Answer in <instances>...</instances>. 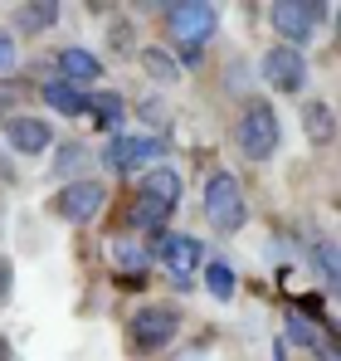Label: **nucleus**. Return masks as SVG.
<instances>
[{
  "mask_svg": "<svg viewBox=\"0 0 341 361\" xmlns=\"http://www.w3.org/2000/svg\"><path fill=\"white\" fill-rule=\"evenodd\" d=\"M259 73H264V83H268L273 93L297 98V93L307 88V54H302V49H287V44H273V49L259 59Z\"/></svg>",
  "mask_w": 341,
  "mask_h": 361,
  "instance_id": "obj_9",
  "label": "nucleus"
},
{
  "mask_svg": "<svg viewBox=\"0 0 341 361\" xmlns=\"http://www.w3.org/2000/svg\"><path fill=\"white\" fill-rule=\"evenodd\" d=\"M283 327H287V337H292L297 347H307V352H322V357H332V352H327V342L317 337V327H312V322H307V317H302L297 307H287Z\"/></svg>",
  "mask_w": 341,
  "mask_h": 361,
  "instance_id": "obj_16",
  "label": "nucleus"
},
{
  "mask_svg": "<svg viewBox=\"0 0 341 361\" xmlns=\"http://www.w3.org/2000/svg\"><path fill=\"white\" fill-rule=\"evenodd\" d=\"M161 157H166V142H161V137H127V132H113L108 147H103V166H108L113 176H137V171H147V166L161 161Z\"/></svg>",
  "mask_w": 341,
  "mask_h": 361,
  "instance_id": "obj_6",
  "label": "nucleus"
},
{
  "mask_svg": "<svg viewBox=\"0 0 341 361\" xmlns=\"http://www.w3.org/2000/svg\"><path fill=\"white\" fill-rule=\"evenodd\" d=\"M327 361H332V357H327Z\"/></svg>",
  "mask_w": 341,
  "mask_h": 361,
  "instance_id": "obj_29",
  "label": "nucleus"
},
{
  "mask_svg": "<svg viewBox=\"0 0 341 361\" xmlns=\"http://www.w3.org/2000/svg\"><path fill=\"white\" fill-rule=\"evenodd\" d=\"M205 288H210V298H220V302H229V298H234L239 279H234L229 259H210V264H205Z\"/></svg>",
  "mask_w": 341,
  "mask_h": 361,
  "instance_id": "obj_17",
  "label": "nucleus"
},
{
  "mask_svg": "<svg viewBox=\"0 0 341 361\" xmlns=\"http://www.w3.org/2000/svg\"><path fill=\"white\" fill-rule=\"evenodd\" d=\"M205 63V44H180V63L175 68H200Z\"/></svg>",
  "mask_w": 341,
  "mask_h": 361,
  "instance_id": "obj_25",
  "label": "nucleus"
},
{
  "mask_svg": "<svg viewBox=\"0 0 341 361\" xmlns=\"http://www.w3.org/2000/svg\"><path fill=\"white\" fill-rule=\"evenodd\" d=\"M83 166H88V147H83V142H63L54 152V171H49V176L73 180V171H83Z\"/></svg>",
  "mask_w": 341,
  "mask_h": 361,
  "instance_id": "obj_19",
  "label": "nucleus"
},
{
  "mask_svg": "<svg viewBox=\"0 0 341 361\" xmlns=\"http://www.w3.org/2000/svg\"><path fill=\"white\" fill-rule=\"evenodd\" d=\"M205 215H210V225H215L220 235H239V230L249 225V200H244L239 176L210 171V180H205Z\"/></svg>",
  "mask_w": 341,
  "mask_h": 361,
  "instance_id": "obj_4",
  "label": "nucleus"
},
{
  "mask_svg": "<svg viewBox=\"0 0 341 361\" xmlns=\"http://www.w3.org/2000/svg\"><path fill=\"white\" fill-rule=\"evenodd\" d=\"M147 254H156L161 264H166V274L185 288L190 283V274L205 264V244L195 240V235H166V230H151V249Z\"/></svg>",
  "mask_w": 341,
  "mask_h": 361,
  "instance_id": "obj_7",
  "label": "nucleus"
},
{
  "mask_svg": "<svg viewBox=\"0 0 341 361\" xmlns=\"http://www.w3.org/2000/svg\"><path fill=\"white\" fill-rule=\"evenodd\" d=\"M15 166H10V157H5V147H0V185H15Z\"/></svg>",
  "mask_w": 341,
  "mask_h": 361,
  "instance_id": "obj_26",
  "label": "nucleus"
},
{
  "mask_svg": "<svg viewBox=\"0 0 341 361\" xmlns=\"http://www.w3.org/2000/svg\"><path fill=\"white\" fill-rule=\"evenodd\" d=\"M58 15H63V10H58L54 0L20 5V10H15V30H20V35H49V30L58 25Z\"/></svg>",
  "mask_w": 341,
  "mask_h": 361,
  "instance_id": "obj_14",
  "label": "nucleus"
},
{
  "mask_svg": "<svg viewBox=\"0 0 341 361\" xmlns=\"http://www.w3.org/2000/svg\"><path fill=\"white\" fill-rule=\"evenodd\" d=\"M0 361H10V342H5V332H0Z\"/></svg>",
  "mask_w": 341,
  "mask_h": 361,
  "instance_id": "obj_28",
  "label": "nucleus"
},
{
  "mask_svg": "<svg viewBox=\"0 0 341 361\" xmlns=\"http://www.w3.org/2000/svg\"><path fill=\"white\" fill-rule=\"evenodd\" d=\"M322 20H327V5H317V0H273L268 5V25L278 30L287 49H302L322 30Z\"/></svg>",
  "mask_w": 341,
  "mask_h": 361,
  "instance_id": "obj_5",
  "label": "nucleus"
},
{
  "mask_svg": "<svg viewBox=\"0 0 341 361\" xmlns=\"http://www.w3.org/2000/svg\"><path fill=\"white\" fill-rule=\"evenodd\" d=\"M20 63V54H15V35L10 30H0V78H10V68Z\"/></svg>",
  "mask_w": 341,
  "mask_h": 361,
  "instance_id": "obj_22",
  "label": "nucleus"
},
{
  "mask_svg": "<svg viewBox=\"0 0 341 361\" xmlns=\"http://www.w3.org/2000/svg\"><path fill=\"white\" fill-rule=\"evenodd\" d=\"M229 142L244 161H273L283 147V122L268 98H244V108L229 122Z\"/></svg>",
  "mask_w": 341,
  "mask_h": 361,
  "instance_id": "obj_1",
  "label": "nucleus"
},
{
  "mask_svg": "<svg viewBox=\"0 0 341 361\" xmlns=\"http://www.w3.org/2000/svg\"><path fill=\"white\" fill-rule=\"evenodd\" d=\"M0 127H5V147H10L15 157H49V152H54V127H49V118L15 113V118L0 122Z\"/></svg>",
  "mask_w": 341,
  "mask_h": 361,
  "instance_id": "obj_10",
  "label": "nucleus"
},
{
  "mask_svg": "<svg viewBox=\"0 0 341 361\" xmlns=\"http://www.w3.org/2000/svg\"><path fill=\"white\" fill-rule=\"evenodd\" d=\"M302 132H307L312 147H332L337 142V113H332L327 98H307L302 103Z\"/></svg>",
  "mask_w": 341,
  "mask_h": 361,
  "instance_id": "obj_12",
  "label": "nucleus"
},
{
  "mask_svg": "<svg viewBox=\"0 0 341 361\" xmlns=\"http://www.w3.org/2000/svg\"><path fill=\"white\" fill-rule=\"evenodd\" d=\"M88 113H93L98 127L113 137L117 127H122V118H127V103H122V93H88Z\"/></svg>",
  "mask_w": 341,
  "mask_h": 361,
  "instance_id": "obj_15",
  "label": "nucleus"
},
{
  "mask_svg": "<svg viewBox=\"0 0 341 361\" xmlns=\"http://www.w3.org/2000/svg\"><path fill=\"white\" fill-rule=\"evenodd\" d=\"M25 98H30V83H25V78H0V122L15 118Z\"/></svg>",
  "mask_w": 341,
  "mask_h": 361,
  "instance_id": "obj_20",
  "label": "nucleus"
},
{
  "mask_svg": "<svg viewBox=\"0 0 341 361\" xmlns=\"http://www.w3.org/2000/svg\"><path fill=\"white\" fill-rule=\"evenodd\" d=\"M137 59H142V68H147V78H156V83H175V78H180V68H175V59H170V49H161V44L142 49Z\"/></svg>",
  "mask_w": 341,
  "mask_h": 361,
  "instance_id": "obj_18",
  "label": "nucleus"
},
{
  "mask_svg": "<svg viewBox=\"0 0 341 361\" xmlns=\"http://www.w3.org/2000/svg\"><path fill=\"white\" fill-rule=\"evenodd\" d=\"M10 293H15V264L0 254V307L10 302Z\"/></svg>",
  "mask_w": 341,
  "mask_h": 361,
  "instance_id": "obj_23",
  "label": "nucleus"
},
{
  "mask_svg": "<svg viewBox=\"0 0 341 361\" xmlns=\"http://www.w3.org/2000/svg\"><path fill=\"white\" fill-rule=\"evenodd\" d=\"M58 78L63 83H73V88H83V83H98L103 78V59L98 54H88V49H78V44H68V49H58Z\"/></svg>",
  "mask_w": 341,
  "mask_h": 361,
  "instance_id": "obj_11",
  "label": "nucleus"
},
{
  "mask_svg": "<svg viewBox=\"0 0 341 361\" xmlns=\"http://www.w3.org/2000/svg\"><path fill=\"white\" fill-rule=\"evenodd\" d=\"M312 259H317V269H322V279H327V283L337 288V244H332V240H322V244H317V254H312Z\"/></svg>",
  "mask_w": 341,
  "mask_h": 361,
  "instance_id": "obj_21",
  "label": "nucleus"
},
{
  "mask_svg": "<svg viewBox=\"0 0 341 361\" xmlns=\"http://www.w3.org/2000/svg\"><path fill=\"white\" fill-rule=\"evenodd\" d=\"M142 118H147V122H161V103H156V98H151V103H142Z\"/></svg>",
  "mask_w": 341,
  "mask_h": 361,
  "instance_id": "obj_27",
  "label": "nucleus"
},
{
  "mask_svg": "<svg viewBox=\"0 0 341 361\" xmlns=\"http://www.w3.org/2000/svg\"><path fill=\"white\" fill-rule=\"evenodd\" d=\"M39 98H44L54 113H63V118H88V93L73 88V83H63V78H49V83L39 88Z\"/></svg>",
  "mask_w": 341,
  "mask_h": 361,
  "instance_id": "obj_13",
  "label": "nucleus"
},
{
  "mask_svg": "<svg viewBox=\"0 0 341 361\" xmlns=\"http://www.w3.org/2000/svg\"><path fill=\"white\" fill-rule=\"evenodd\" d=\"M108 44H113L117 54H127V49H132V25H127V20H122L117 30H108Z\"/></svg>",
  "mask_w": 341,
  "mask_h": 361,
  "instance_id": "obj_24",
  "label": "nucleus"
},
{
  "mask_svg": "<svg viewBox=\"0 0 341 361\" xmlns=\"http://www.w3.org/2000/svg\"><path fill=\"white\" fill-rule=\"evenodd\" d=\"M103 205H108V180H98V176L63 180V185L54 190V200H49V210H54L63 225H73V230L93 225V220L103 215Z\"/></svg>",
  "mask_w": 341,
  "mask_h": 361,
  "instance_id": "obj_3",
  "label": "nucleus"
},
{
  "mask_svg": "<svg viewBox=\"0 0 341 361\" xmlns=\"http://www.w3.org/2000/svg\"><path fill=\"white\" fill-rule=\"evenodd\" d=\"M166 15V35L175 44H205L215 30H220V10L205 5V0H190V5H161Z\"/></svg>",
  "mask_w": 341,
  "mask_h": 361,
  "instance_id": "obj_8",
  "label": "nucleus"
},
{
  "mask_svg": "<svg viewBox=\"0 0 341 361\" xmlns=\"http://www.w3.org/2000/svg\"><path fill=\"white\" fill-rule=\"evenodd\" d=\"M122 332H127V357L151 361L185 332V312H180L175 302H142V307L127 317Z\"/></svg>",
  "mask_w": 341,
  "mask_h": 361,
  "instance_id": "obj_2",
  "label": "nucleus"
}]
</instances>
